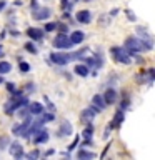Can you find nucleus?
I'll return each instance as SVG.
<instances>
[{
	"instance_id": "15",
	"label": "nucleus",
	"mask_w": 155,
	"mask_h": 160,
	"mask_svg": "<svg viewBox=\"0 0 155 160\" xmlns=\"http://www.w3.org/2000/svg\"><path fill=\"white\" fill-rule=\"evenodd\" d=\"M70 42H72L73 45H80V43H83V40H85V33L83 32H80V30H75V32L70 33Z\"/></svg>"
},
{
	"instance_id": "24",
	"label": "nucleus",
	"mask_w": 155,
	"mask_h": 160,
	"mask_svg": "<svg viewBox=\"0 0 155 160\" xmlns=\"http://www.w3.org/2000/svg\"><path fill=\"white\" fill-rule=\"evenodd\" d=\"M18 68H20V72L22 73H28L30 72V65L27 62H23L22 58H20V63H18Z\"/></svg>"
},
{
	"instance_id": "29",
	"label": "nucleus",
	"mask_w": 155,
	"mask_h": 160,
	"mask_svg": "<svg viewBox=\"0 0 155 160\" xmlns=\"http://www.w3.org/2000/svg\"><path fill=\"white\" fill-rule=\"evenodd\" d=\"M57 28H58V33H67L68 32V25L67 23H57Z\"/></svg>"
},
{
	"instance_id": "40",
	"label": "nucleus",
	"mask_w": 155,
	"mask_h": 160,
	"mask_svg": "<svg viewBox=\"0 0 155 160\" xmlns=\"http://www.w3.org/2000/svg\"><path fill=\"white\" fill-rule=\"evenodd\" d=\"M10 33H12L13 37H18V35H20V32H17V30H12V32H10Z\"/></svg>"
},
{
	"instance_id": "17",
	"label": "nucleus",
	"mask_w": 155,
	"mask_h": 160,
	"mask_svg": "<svg viewBox=\"0 0 155 160\" xmlns=\"http://www.w3.org/2000/svg\"><path fill=\"white\" fill-rule=\"evenodd\" d=\"M73 72L80 75V77H88V73H90V68L87 67V65H82V63H78V65H75L73 67Z\"/></svg>"
},
{
	"instance_id": "37",
	"label": "nucleus",
	"mask_w": 155,
	"mask_h": 160,
	"mask_svg": "<svg viewBox=\"0 0 155 160\" xmlns=\"http://www.w3.org/2000/svg\"><path fill=\"white\" fill-rule=\"evenodd\" d=\"M53 153H55V150H53V148H50V150H47V152L43 153V157H48V155H53Z\"/></svg>"
},
{
	"instance_id": "19",
	"label": "nucleus",
	"mask_w": 155,
	"mask_h": 160,
	"mask_svg": "<svg viewBox=\"0 0 155 160\" xmlns=\"http://www.w3.org/2000/svg\"><path fill=\"white\" fill-rule=\"evenodd\" d=\"M130 107V95H127V92H123V100L120 102V110H127Z\"/></svg>"
},
{
	"instance_id": "25",
	"label": "nucleus",
	"mask_w": 155,
	"mask_h": 160,
	"mask_svg": "<svg viewBox=\"0 0 155 160\" xmlns=\"http://www.w3.org/2000/svg\"><path fill=\"white\" fill-rule=\"evenodd\" d=\"M23 47H25V50H27V52H30V53H37L38 52V50H37V47H35V43L33 42H27V43H25L23 45Z\"/></svg>"
},
{
	"instance_id": "42",
	"label": "nucleus",
	"mask_w": 155,
	"mask_h": 160,
	"mask_svg": "<svg viewBox=\"0 0 155 160\" xmlns=\"http://www.w3.org/2000/svg\"><path fill=\"white\" fill-rule=\"evenodd\" d=\"M0 83H3V77H2V75H0Z\"/></svg>"
},
{
	"instance_id": "14",
	"label": "nucleus",
	"mask_w": 155,
	"mask_h": 160,
	"mask_svg": "<svg viewBox=\"0 0 155 160\" xmlns=\"http://www.w3.org/2000/svg\"><path fill=\"white\" fill-rule=\"evenodd\" d=\"M123 120H125V112H123V110H117V112H115V115H113V122L112 123H110V127H115V128H118L120 127V125H122L123 123Z\"/></svg>"
},
{
	"instance_id": "34",
	"label": "nucleus",
	"mask_w": 155,
	"mask_h": 160,
	"mask_svg": "<svg viewBox=\"0 0 155 160\" xmlns=\"http://www.w3.org/2000/svg\"><path fill=\"white\" fill-rule=\"evenodd\" d=\"M5 87H7L8 92H13V90H15V85H13L12 82H7V83H5Z\"/></svg>"
},
{
	"instance_id": "26",
	"label": "nucleus",
	"mask_w": 155,
	"mask_h": 160,
	"mask_svg": "<svg viewBox=\"0 0 155 160\" xmlns=\"http://www.w3.org/2000/svg\"><path fill=\"white\" fill-rule=\"evenodd\" d=\"M53 30H57V23L55 22H47L43 25V32H53Z\"/></svg>"
},
{
	"instance_id": "3",
	"label": "nucleus",
	"mask_w": 155,
	"mask_h": 160,
	"mask_svg": "<svg viewBox=\"0 0 155 160\" xmlns=\"http://www.w3.org/2000/svg\"><path fill=\"white\" fill-rule=\"evenodd\" d=\"M52 45H53V47L57 48V50H68V48L73 47V43L70 42V38H68L67 33H58L57 37L53 38Z\"/></svg>"
},
{
	"instance_id": "8",
	"label": "nucleus",
	"mask_w": 155,
	"mask_h": 160,
	"mask_svg": "<svg viewBox=\"0 0 155 160\" xmlns=\"http://www.w3.org/2000/svg\"><path fill=\"white\" fill-rule=\"evenodd\" d=\"M75 18H77V22L83 23V25H87V23L92 22L93 15H92V12H90V10H80V12L75 13Z\"/></svg>"
},
{
	"instance_id": "7",
	"label": "nucleus",
	"mask_w": 155,
	"mask_h": 160,
	"mask_svg": "<svg viewBox=\"0 0 155 160\" xmlns=\"http://www.w3.org/2000/svg\"><path fill=\"white\" fill-rule=\"evenodd\" d=\"M48 138H50V135H48V132H47V130H45L43 127H42V128H38L37 132L33 133V143H35V145L45 143Z\"/></svg>"
},
{
	"instance_id": "16",
	"label": "nucleus",
	"mask_w": 155,
	"mask_h": 160,
	"mask_svg": "<svg viewBox=\"0 0 155 160\" xmlns=\"http://www.w3.org/2000/svg\"><path fill=\"white\" fill-rule=\"evenodd\" d=\"M93 118H95V112H93L90 107H87L85 110H82V112H80V120H82V122H85V123L92 122Z\"/></svg>"
},
{
	"instance_id": "33",
	"label": "nucleus",
	"mask_w": 155,
	"mask_h": 160,
	"mask_svg": "<svg viewBox=\"0 0 155 160\" xmlns=\"http://www.w3.org/2000/svg\"><path fill=\"white\" fill-rule=\"evenodd\" d=\"M133 58H135V62H137L138 65H143V63H145V60H143V57H140V55H138V53H137V55H135V57H133Z\"/></svg>"
},
{
	"instance_id": "18",
	"label": "nucleus",
	"mask_w": 155,
	"mask_h": 160,
	"mask_svg": "<svg viewBox=\"0 0 155 160\" xmlns=\"http://www.w3.org/2000/svg\"><path fill=\"white\" fill-rule=\"evenodd\" d=\"M95 157H97V155L93 152H87V150H83V148H80L77 152V158H80V160H88V158H95Z\"/></svg>"
},
{
	"instance_id": "35",
	"label": "nucleus",
	"mask_w": 155,
	"mask_h": 160,
	"mask_svg": "<svg viewBox=\"0 0 155 160\" xmlns=\"http://www.w3.org/2000/svg\"><path fill=\"white\" fill-rule=\"evenodd\" d=\"M30 7H32V12H33V10H37V8H38V2H37V0H32Z\"/></svg>"
},
{
	"instance_id": "6",
	"label": "nucleus",
	"mask_w": 155,
	"mask_h": 160,
	"mask_svg": "<svg viewBox=\"0 0 155 160\" xmlns=\"http://www.w3.org/2000/svg\"><path fill=\"white\" fill-rule=\"evenodd\" d=\"M8 145H10V147H8V152L12 153V157H13V158L20 160V158H23V157H25V152H23L22 145H20L18 142H10Z\"/></svg>"
},
{
	"instance_id": "2",
	"label": "nucleus",
	"mask_w": 155,
	"mask_h": 160,
	"mask_svg": "<svg viewBox=\"0 0 155 160\" xmlns=\"http://www.w3.org/2000/svg\"><path fill=\"white\" fill-rule=\"evenodd\" d=\"M110 53H112L113 62H120L123 65H128L130 62H132V57H128L123 47H112L110 48Z\"/></svg>"
},
{
	"instance_id": "11",
	"label": "nucleus",
	"mask_w": 155,
	"mask_h": 160,
	"mask_svg": "<svg viewBox=\"0 0 155 160\" xmlns=\"http://www.w3.org/2000/svg\"><path fill=\"white\" fill-rule=\"evenodd\" d=\"M27 35L30 37V40H37V42H40V40H43V35H45V32L42 28H37V27H30V28H27Z\"/></svg>"
},
{
	"instance_id": "20",
	"label": "nucleus",
	"mask_w": 155,
	"mask_h": 160,
	"mask_svg": "<svg viewBox=\"0 0 155 160\" xmlns=\"http://www.w3.org/2000/svg\"><path fill=\"white\" fill-rule=\"evenodd\" d=\"M10 70H12V65H10V62H5V60H2V62H0V75L8 73Z\"/></svg>"
},
{
	"instance_id": "4",
	"label": "nucleus",
	"mask_w": 155,
	"mask_h": 160,
	"mask_svg": "<svg viewBox=\"0 0 155 160\" xmlns=\"http://www.w3.org/2000/svg\"><path fill=\"white\" fill-rule=\"evenodd\" d=\"M70 53H62V52H52L50 53V62L58 65V67H65L70 62Z\"/></svg>"
},
{
	"instance_id": "39",
	"label": "nucleus",
	"mask_w": 155,
	"mask_h": 160,
	"mask_svg": "<svg viewBox=\"0 0 155 160\" xmlns=\"http://www.w3.org/2000/svg\"><path fill=\"white\" fill-rule=\"evenodd\" d=\"M117 13H118V8H113V10H110V17H115Z\"/></svg>"
},
{
	"instance_id": "13",
	"label": "nucleus",
	"mask_w": 155,
	"mask_h": 160,
	"mask_svg": "<svg viewBox=\"0 0 155 160\" xmlns=\"http://www.w3.org/2000/svg\"><path fill=\"white\" fill-rule=\"evenodd\" d=\"M27 108H28V113H30V115H40V113L45 110V107H43L40 102H32V103L28 102Z\"/></svg>"
},
{
	"instance_id": "10",
	"label": "nucleus",
	"mask_w": 155,
	"mask_h": 160,
	"mask_svg": "<svg viewBox=\"0 0 155 160\" xmlns=\"http://www.w3.org/2000/svg\"><path fill=\"white\" fill-rule=\"evenodd\" d=\"M103 100H105V103L107 105H113L115 102H117V98H118V93H117V90L115 88H107L103 92Z\"/></svg>"
},
{
	"instance_id": "41",
	"label": "nucleus",
	"mask_w": 155,
	"mask_h": 160,
	"mask_svg": "<svg viewBox=\"0 0 155 160\" xmlns=\"http://www.w3.org/2000/svg\"><path fill=\"white\" fill-rule=\"evenodd\" d=\"M3 57V50H2V45H0V58Z\"/></svg>"
},
{
	"instance_id": "21",
	"label": "nucleus",
	"mask_w": 155,
	"mask_h": 160,
	"mask_svg": "<svg viewBox=\"0 0 155 160\" xmlns=\"http://www.w3.org/2000/svg\"><path fill=\"white\" fill-rule=\"evenodd\" d=\"M40 118H42V122L43 123H48V122H53L55 120V113L53 112H50V113H40Z\"/></svg>"
},
{
	"instance_id": "38",
	"label": "nucleus",
	"mask_w": 155,
	"mask_h": 160,
	"mask_svg": "<svg viewBox=\"0 0 155 160\" xmlns=\"http://www.w3.org/2000/svg\"><path fill=\"white\" fill-rule=\"evenodd\" d=\"M5 7H7V2H5V0H0V12H2Z\"/></svg>"
},
{
	"instance_id": "12",
	"label": "nucleus",
	"mask_w": 155,
	"mask_h": 160,
	"mask_svg": "<svg viewBox=\"0 0 155 160\" xmlns=\"http://www.w3.org/2000/svg\"><path fill=\"white\" fill-rule=\"evenodd\" d=\"M50 15H52V10L50 8H37L32 12V17L35 20H48Z\"/></svg>"
},
{
	"instance_id": "5",
	"label": "nucleus",
	"mask_w": 155,
	"mask_h": 160,
	"mask_svg": "<svg viewBox=\"0 0 155 160\" xmlns=\"http://www.w3.org/2000/svg\"><path fill=\"white\" fill-rule=\"evenodd\" d=\"M90 108L93 110L95 113H98V112H102L103 108H107V103H105V100L102 95H93L92 97V103H90Z\"/></svg>"
},
{
	"instance_id": "32",
	"label": "nucleus",
	"mask_w": 155,
	"mask_h": 160,
	"mask_svg": "<svg viewBox=\"0 0 155 160\" xmlns=\"http://www.w3.org/2000/svg\"><path fill=\"white\" fill-rule=\"evenodd\" d=\"M35 88H37V87H35V85H33L32 82H28L27 85H25V90H27V93H32V92H35Z\"/></svg>"
},
{
	"instance_id": "9",
	"label": "nucleus",
	"mask_w": 155,
	"mask_h": 160,
	"mask_svg": "<svg viewBox=\"0 0 155 160\" xmlns=\"http://www.w3.org/2000/svg\"><path fill=\"white\" fill-rule=\"evenodd\" d=\"M73 133V127L72 123L68 122V120H62V123H60L58 127V137H68V135Z\"/></svg>"
},
{
	"instance_id": "1",
	"label": "nucleus",
	"mask_w": 155,
	"mask_h": 160,
	"mask_svg": "<svg viewBox=\"0 0 155 160\" xmlns=\"http://www.w3.org/2000/svg\"><path fill=\"white\" fill-rule=\"evenodd\" d=\"M123 48H125V52H127L128 57H135L137 53L145 52V48H143L142 42H140V38L135 37V35H130V37L125 38V47Z\"/></svg>"
},
{
	"instance_id": "31",
	"label": "nucleus",
	"mask_w": 155,
	"mask_h": 160,
	"mask_svg": "<svg viewBox=\"0 0 155 160\" xmlns=\"http://www.w3.org/2000/svg\"><path fill=\"white\" fill-rule=\"evenodd\" d=\"M78 140H80V137H78V135H75V140L68 145V152H72V150H75V147H78Z\"/></svg>"
},
{
	"instance_id": "36",
	"label": "nucleus",
	"mask_w": 155,
	"mask_h": 160,
	"mask_svg": "<svg viewBox=\"0 0 155 160\" xmlns=\"http://www.w3.org/2000/svg\"><path fill=\"white\" fill-rule=\"evenodd\" d=\"M110 130H112V127H110V125H108V127H107V128H105V133H103V138H108V137H110Z\"/></svg>"
},
{
	"instance_id": "28",
	"label": "nucleus",
	"mask_w": 155,
	"mask_h": 160,
	"mask_svg": "<svg viewBox=\"0 0 155 160\" xmlns=\"http://www.w3.org/2000/svg\"><path fill=\"white\" fill-rule=\"evenodd\" d=\"M125 15H127V18L130 20V22H137V15H135V13H133L130 8L125 10Z\"/></svg>"
},
{
	"instance_id": "30",
	"label": "nucleus",
	"mask_w": 155,
	"mask_h": 160,
	"mask_svg": "<svg viewBox=\"0 0 155 160\" xmlns=\"http://www.w3.org/2000/svg\"><path fill=\"white\" fill-rule=\"evenodd\" d=\"M43 102H45V105H47V108L50 110V112H53V110H55V105L52 103V100H50L48 97H43Z\"/></svg>"
},
{
	"instance_id": "27",
	"label": "nucleus",
	"mask_w": 155,
	"mask_h": 160,
	"mask_svg": "<svg viewBox=\"0 0 155 160\" xmlns=\"http://www.w3.org/2000/svg\"><path fill=\"white\" fill-rule=\"evenodd\" d=\"M25 157H27V158H32V160H33V158H38V157H40V150H38V148H33L32 152L27 153Z\"/></svg>"
},
{
	"instance_id": "22",
	"label": "nucleus",
	"mask_w": 155,
	"mask_h": 160,
	"mask_svg": "<svg viewBox=\"0 0 155 160\" xmlns=\"http://www.w3.org/2000/svg\"><path fill=\"white\" fill-rule=\"evenodd\" d=\"M12 142L8 135H0V150H5L8 147V143Z\"/></svg>"
},
{
	"instance_id": "43",
	"label": "nucleus",
	"mask_w": 155,
	"mask_h": 160,
	"mask_svg": "<svg viewBox=\"0 0 155 160\" xmlns=\"http://www.w3.org/2000/svg\"><path fill=\"white\" fill-rule=\"evenodd\" d=\"M72 2H73V3H75V2H78V0H72Z\"/></svg>"
},
{
	"instance_id": "23",
	"label": "nucleus",
	"mask_w": 155,
	"mask_h": 160,
	"mask_svg": "<svg viewBox=\"0 0 155 160\" xmlns=\"http://www.w3.org/2000/svg\"><path fill=\"white\" fill-rule=\"evenodd\" d=\"M92 135H93V125H92V122H88V125L83 130V137L85 138H92Z\"/></svg>"
}]
</instances>
